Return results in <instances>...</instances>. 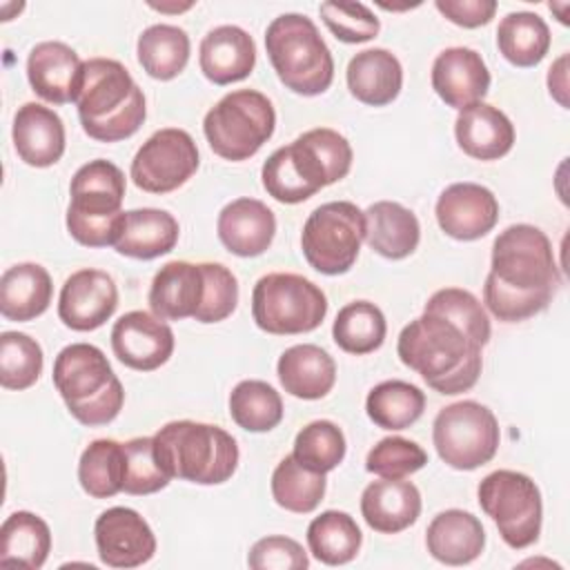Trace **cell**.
<instances>
[{
	"label": "cell",
	"instance_id": "obj_1",
	"mask_svg": "<svg viewBox=\"0 0 570 570\" xmlns=\"http://www.w3.org/2000/svg\"><path fill=\"white\" fill-rule=\"evenodd\" d=\"M559 283L550 238L534 225L505 227L492 243L483 303L503 323L525 321L548 307Z\"/></svg>",
	"mask_w": 570,
	"mask_h": 570
},
{
	"label": "cell",
	"instance_id": "obj_2",
	"mask_svg": "<svg viewBox=\"0 0 570 570\" xmlns=\"http://www.w3.org/2000/svg\"><path fill=\"white\" fill-rule=\"evenodd\" d=\"M481 345L450 318L423 312L410 321L396 341L401 363L439 394H461L476 385L483 367Z\"/></svg>",
	"mask_w": 570,
	"mask_h": 570
},
{
	"label": "cell",
	"instance_id": "obj_3",
	"mask_svg": "<svg viewBox=\"0 0 570 570\" xmlns=\"http://www.w3.org/2000/svg\"><path fill=\"white\" fill-rule=\"evenodd\" d=\"M352 145L343 134L316 127L278 147L263 163V187L274 200L296 205L345 178L352 169Z\"/></svg>",
	"mask_w": 570,
	"mask_h": 570
},
{
	"label": "cell",
	"instance_id": "obj_4",
	"mask_svg": "<svg viewBox=\"0 0 570 570\" xmlns=\"http://www.w3.org/2000/svg\"><path fill=\"white\" fill-rule=\"evenodd\" d=\"M76 105L85 134L98 142H118L134 136L147 116L142 89L114 58L85 60Z\"/></svg>",
	"mask_w": 570,
	"mask_h": 570
},
{
	"label": "cell",
	"instance_id": "obj_5",
	"mask_svg": "<svg viewBox=\"0 0 570 570\" xmlns=\"http://www.w3.org/2000/svg\"><path fill=\"white\" fill-rule=\"evenodd\" d=\"M154 454L169 479L218 485L238 468L236 439L209 423L169 421L154 434Z\"/></svg>",
	"mask_w": 570,
	"mask_h": 570
},
{
	"label": "cell",
	"instance_id": "obj_6",
	"mask_svg": "<svg viewBox=\"0 0 570 570\" xmlns=\"http://www.w3.org/2000/svg\"><path fill=\"white\" fill-rule=\"evenodd\" d=\"M53 385L69 414L89 428L111 423L125 403V390L105 352L91 343H71L53 361Z\"/></svg>",
	"mask_w": 570,
	"mask_h": 570
},
{
	"label": "cell",
	"instance_id": "obj_7",
	"mask_svg": "<svg viewBox=\"0 0 570 570\" xmlns=\"http://www.w3.org/2000/svg\"><path fill=\"white\" fill-rule=\"evenodd\" d=\"M125 174L105 158L85 163L71 178L67 232L85 247L116 245L125 227Z\"/></svg>",
	"mask_w": 570,
	"mask_h": 570
},
{
	"label": "cell",
	"instance_id": "obj_8",
	"mask_svg": "<svg viewBox=\"0 0 570 570\" xmlns=\"http://www.w3.org/2000/svg\"><path fill=\"white\" fill-rule=\"evenodd\" d=\"M265 49L278 80L294 94L318 96L334 80V58L305 13H281L267 24Z\"/></svg>",
	"mask_w": 570,
	"mask_h": 570
},
{
	"label": "cell",
	"instance_id": "obj_9",
	"mask_svg": "<svg viewBox=\"0 0 570 570\" xmlns=\"http://www.w3.org/2000/svg\"><path fill=\"white\" fill-rule=\"evenodd\" d=\"M274 129V105L256 89L225 94L203 118V131L212 151L232 163L252 158L272 138Z\"/></svg>",
	"mask_w": 570,
	"mask_h": 570
},
{
	"label": "cell",
	"instance_id": "obj_10",
	"mask_svg": "<svg viewBox=\"0 0 570 570\" xmlns=\"http://www.w3.org/2000/svg\"><path fill=\"white\" fill-rule=\"evenodd\" d=\"M327 314L323 289L292 272H272L252 289V316L258 330L276 336L316 330Z\"/></svg>",
	"mask_w": 570,
	"mask_h": 570
},
{
	"label": "cell",
	"instance_id": "obj_11",
	"mask_svg": "<svg viewBox=\"0 0 570 570\" xmlns=\"http://www.w3.org/2000/svg\"><path fill=\"white\" fill-rule=\"evenodd\" d=\"M481 510L494 521L512 550L532 546L541 534L543 503L537 483L517 470H494L476 488Z\"/></svg>",
	"mask_w": 570,
	"mask_h": 570
},
{
	"label": "cell",
	"instance_id": "obj_12",
	"mask_svg": "<svg viewBox=\"0 0 570 570\" xmlns=\"http://www.w3.org/2000/svg\"><path fill=\"white\" fill-rule=\"evenodd\" d=\"M365 240V214L350 200L318 205L301 232V249L309 267L325 276L352 269Z\"/></svg>",
	"mask_w": 570,
	"mask_h": 570
},
{
	"label": "cell",
	"instance_id": "obj_13",
	"mask_svg": "<svg viewBox=\"0 0 570 570\" xmlns=\"http://www.w3.org/2000/svg\"><path fill=\"white\" fill-rule=\"evenodd\" d=\"M439 459L454 470H476L490 463L501 443L494 412L479 401H456L439 410L432 423Z\"/></svg>",
	"mask_w": 570,
	"mask_h": 570
},
{
	"label": "cell",
	"instance_id": "obj_14",
	"mask_svg": "<svg viewBox=\"0 0 570 570\" xmlns=\"http://www.w3.org/2000/svg\"><path fill=\"white\" fill-rule=\"evenodd\" d=\"M200 156L194 138L178 127L154 131L131 160V180L147 194H169L198 169Z\"/></svg>",
	"mask_w": 570,
	"mask_h": 570
},
{
	"label": "cell",
	"instance_id": "obj_15",
	"mask_svg": "<svg viewBox=\"0 0 570 570\" xmlns=\"http://www.w3.org/2000/svg\"><path fill=\"white\" fill-rule=\"evenodd\" d=\"M98 557L109 568H138L156 554V537L149 523L131 508L114 505L94 523Z\"/></svg>",
	"mask_w": 570,
	"mask_h": 570
},
{
	"label": "cell",
	"instance_id": "obj_16",
	"mask_svg": "<svg viewBox=\"0 0 570 570\" xmlns=\"http://www.w3.org/2000/svg\"><path fill=\"white\" fill-rule=\"evenodd\" d=\"M118 307L116 281L94 267L73 272L60 289L58 316L73 332H91L105 325Z\"/></svg>",
	"mask_w": 570,
	"mask_h": 570
},
{
	"label": "cell",
	"instance_id": "obj_17",
	"mask_svg": "<svg viewBox=\"0 0 570 570\" xmlns=\"http://www.w3.org/2000/svg\"><path fill=\"white\" fill-rule=\"evenodd\" d=\"M174 332L156 314L134 309L122 314L111 327V350L116 358L138 372H154L174 352Z\"/></svg>",
	"mask_w": 570,
	"mask_h": 570
},
{
	"label": "cell",
	"instance_id": "obj_18",
	"mask_svg": "<svg viewBox=\"0 0 570 570\" xmlns=\"http://www.w3.org/2000/svg\"><path fill=\"white\" fill-rule=\"evenodd\" d=\"M434 216L450 238L476 240L494 229L499 200L479 183H452L439 194Z\"/></svg>",
	"mask_w": 570,
	"mask_h": 570
},
{
	"label": "cell",
	"instance_id": "obj_19",
	"mask_svg": "<svg viewBox=\"0 0 570 570\" xmlns=\"http://www.w3.org/2000/svg\"><path fill=\"white\" fill-rule=\"evenodd\" d=\"M85 76L80 56L60 40L38 42L27 58V80L31 89L51 105L76 102Z\"/></svg>",
	"mask_w": 570,
	"mask_h": 570
},
{
	"label": "cell",
	"instance_id": "obj_20",
	"mask_svg": "<svg viewBox=\"0 0 570 570\" xmlns=\"http://www.w3.org/2000/svg\"><path fill=\"white\" fill-rule=\"evenodd\" d=\"M432 89L454 109L483 102L490 89V71L479 51L470 47H448L432 62Z\"/></svg>",
	"mask_w": 570,
	"mask_h": 570
},
{
	"label": "cell",
	"instance_id": "obj_21",
	"mask_svg": "<svg viewBox=\"0 0 570 570\" xmlns=\"http://www.w3.org/2000/svg\"><path fill=\"white\" fill-rule=\"evenodd\" d=\"M216 234L227 252L254 258L267 252L276 234L274 212L258 198H236L227 203L216 220Z\"/></svg>",
	"mask_w": 570,
	"mask_h": 570
},
{
	"label": "cell",
	"instance_id": "obj_22",
	"mask_svg": "<svg viewBox=\"0 0 570 570\" xmlns=\"http://www.w3.org/2000/svg\"><path fill=\"white\" fill-rule=\"evenodd\" d=\"M11 136L18 158L29 167L56 165L67 145L62 118L40 102H24L18 107Z\"/></svg>",
	"mask_w": 570,
	"mask_h": 570
},
{
	"label": "cell",
	"instance_id": "obj_23",
	"mask_svg": "<svg viewBox=\"0 0 570 570\" xmlns=\"http://www.w3.org/2000/svg\"><path fill=\"white\" fill-rule=\"evenodd\" d=\"M203 76L214 85L245 80L256 65L254 38L236 24H220L205 33L198 47Z\"/></svg>",
	"mask_w": 570,
	"mask_h": 570
},
{
	"label": "cell",
	"instance_id": "obj_24",
	"mask_svg": "<svg viewBox=\"0 0 570 570\" xmlns=\"http://www.w3.org/2000/svg\"><path fill=\"white\" fill-rule=\"evenodd\" d=\"M205 296L203 263L171 261L165 263L149 287V307L163 321H180L196 316Z\"/></svg>",
	"mask_w": 570,
	"mask_h": 570
},
{
	"label": "cell",
	"instance_id": "obj_25",
	"mask_svg": "<svg viewBox=\"0 0 570 570\" xmlns=\"http://www.w3.org/2000/svg\"><path fill=\"white\" fill-rule=\"evenodd\" d=\"M454 136L470 158L499 160L514 145V125L499 107L476 102L459 111Z\"/></svg>",
	"mask_w": 570,
	"mask_h": 570
},
{
	"label": "cell",
	"instance_id": "obj_26",
	"mask_svg": "<svg viewBox=\"0 0 570 570\" xmlns=\"http://www.w3.org/2000/svg\"><path fill=\"white\" fill-rule=\"evenodd\" d=\"M361 514L374 532H403L421 514V492L403 479L372 481L361 494Z\"/></svg>",
	"mask_w": 570,
	"mask_h": 570
},
{
	"label": "cell",
	"instance_id": "obj_27",
	"mask_svg": "<svg viewBox=\"0 0 570 570\" xmlns=\"http://www.w3.org/2000/svg\"><path fill=\"white\" fill-rule=\"evenodd\" d=\"M428 552L445 566H468L485 548V530L472 512L450 508L439 512L425 530Z\"/></svg>",
	"mask_w": 570,
	"mask_h": 570
},
{
	"label": "cell",
	"instance_id": "obj_28",
	"mask_svg": "<svg viewBox=\"0 0 570 570\" xmlns=\"http://www.w3.org/2000/svg\"><path fill=\"white\" fill-rule=\"evenodd\" d=\"M347 89L350 94L370 107H385L401 94L403 67L399 58L383 49H363L347 62Z\"/></svg>",
	"mask_w": 570,
	"mask_h": 570
},
{
	"label": "cell",
	"instance_id": "obj_29",
	"mask_svg": "<svg viewBox=\"0 0 570 570\" xmlns=\"http://www.w3.org/2000/svg\"><path fill=\"white\" fill-rule=\"evenodd\" d=\"M283 390L303 401H316L332 392L336 383L334 358L314 343L287 347L276 363Z\"/></svg>",
	"mask_w": 570,
	"mask_h": 570
},
{
	"label": "cell",
	"instance_id": "obj_30",
	"mask_svg": "<svg viewBox=\"0 0 570 570\" xmlns=\"http://www.w3.org/2000/svg\"><path fill=\"white\" fill-rule=\"evenodd\" d=\"M365 240L383 258H407L421 240V225L414 212L394 200L372 203L365 212Z\"/></svg>",
	"mask_w": 570,
	"mask_h": 570
},
{
	"label": "cell",
	"instance_id": "obj_31",
	"mask_svg": "<svg viewBox=\"0 0 570 570\" xmlns=\"http://www.w3.org/2000/svg\"><path fill=\"white\" fill-rule=\"evenodd\" d=\"M53 296L49 272L38 263H16L0 278V314L27 323L47 312Z\"/></svg>",
	"mask_w": 570,
	"mask_h": 570
},
{
	"label": "cell",
	"instance_id": "obj_32",
	"mask_svg": "<svg viewBox=\"0 0 570 570\" xmlns=\"http://www.w3.org/2000/svg\"><path fill=\"white\" fill-rule=\"evenodd\" d=\"M178 220L167 209H129L125 212V227L114 249L129 258L151 261L169 254L178 243Z\"/></svg>",
	"mask_w": 570,
	"mask_h": 570
},
{
	"label": "cell",
	"instance_id": "obj_33",
	"mask_svg": "<svg viewBox=\"0 0 570 570\" xmlns=\"http://www.w3.org/2000/svg\"><path fill=\"white\" fill-rule=\"evenodd\" d=\"M51 552L47 521L29 510L11 512L0 528V563L27 570L45 566Z\"/></svg>",
	"mask_w": 570,
	"mask_h": 570
},
{
	"label": "cell",
	"instance_id": "obj_34",
	"mask_svg": "<svg viewBox=\"0 0 570 570\" xmlns=\"http://www.w3.org/2000/svg\"><path fill=\"white\" fill-rule=\"evenodd\" d=\"M550 42L548 22L532 11H512L497 27L499 53L514 67H537L546 58Z\"/></svg>",
	"mask_w": 570,
	"mask_h": 570
},
{
	"label": "cell",
	"instance_id": "obj_35",
	"mask_svg": "<svg viewBox=\"0 0 570 570\" xmlns=\"http://www.w3.org/2000/svg\"><path fill=\"white\" fill-rule=\"evenodd\" d=\"M189 36L176 24H151L138 36L136 53L142 71L156 80L176 78L189 62Z\"/></svg>",
	"mask_w": 570,
	"mask_h": 570
},
{
	"label": "cell",
	"instance_id": "obj_36",
	"mask_svg": "<svg viewBox=\"0 0 570 570\" xmlns=\"http://www.w3.org/2000/svg\"><path fill=\"white\" fill-rule=\"evenodd\" d=\"M363 543L361 528L354 517L343 510H325L307 525L309 552L325 566L350 563Z\"/></svg>",
	"mask_w": 570,
	"mask_h": 570
},
{
	"label": "cell",
	"instance_id": "obj_37",
	"mask_svg": "<svg viewBox=\"0 0 570 570\" xmlns=\"http://www.w3.org/2000/svg\"><path fill=\"white\" fill-rule=\"evenodd\" d=\"M425 410V394L407 381H383L365 399L370 421L383 430H405L414 425Z\"/></svg>",
	"mask_w": 570,
	"mask_h": 570
},
{
	"label": "cell",
	"instance_id": "obj_38",
	"mask_svg": "<svg viewBox=\"0 0 570 570\" xmlns=\"http://www.w3.org/2000/svg\"><path fill=\"white\" fill-rule=\"evenodd\" d=\"M387 323L379 305L370 301H352L343 305L334 318V343L347 354H370L385 341Z\"/></svg>",
	"mask_w": 570,
	"mask_h": 570
},
{
	"label": "cell",
	"instance_id": "obj_39",
	"mask_svg": "<svg viewBox=\"0 0 570 570\" xmlns=\"http://www.w3.org/2000/svg\"><path fill=\"white\" fill-rule=\"evenodd\" d=\"M80 488L94 499H109L122 492L125 448L114 439L91 441L78 461Z\"/></svg>",
	"mask_w": 570,
	"mask_h": 570
},
{
	"label": "cell",
	"instance_id": "obj_40",
	"mask_svg": "<svg viewBox=\"0 0 570 570\" xmlns=\"http://www.w3.org/2000/svg\"><path fill=\"white\" fill-rule=\"evenodd\" d=\"M272 497L287 512L309 514L325 497V474L301 465L292 454L278 461L272 472Z\"/></svg>",
	"mask_w": 570,
	"mask_h": 570
},
{
	"label": "cell",
	"instance_id": "obj_41",
	"mask_svg": "<svg viewBox=\"0 0 570 570\" xmlns=\"http://www.w3.org/2000/svg\"><path fill=\"white\" fill-rule=\"evenodd\" d=\"M229 416L247 432H269L283 421V399L269 383L247 379L229 394Z\"/></svg>",
	"mask_w": 570,
	"mask_h": 570
},
{
	"label": "cell",
	"instance_id": "obj_42",
	"mask_svg": "<svg viewBox=\"0 0 570 570\" xmlns=\"http://www.w3.org/2000/svg\"><path fill=\"white\" fill-rule=\"evenodd\" d=\"M345 434L343 430L327 419H318L307 423L294 439V452L292 456L321 474L332 472L334 468H338L345 459Z\"/></svg>",
	"mask_w": 570,
	"mask_h": 570
},
{
	"label": "cell",
	"instance_id": "obj_43",
	"mask_svg": "<svg viewBox=\"0 0 570 570\" xmlns=\"http://www.w3.org/2000/svg\"><path fill=\"white\" fill-rule=\"evenodd\" d=\"M45 356L36 338L24 332L0 334V385L4 390H27L42 374Z\"/></svg>",
	"mask_w": 570,
	"mask_h": 570
},
{
	"label": "cell",
	"instance_id": "obj_44",
	"mask_svg": "<svg viewBox=\"0 0 570 570\" xmlns=\"http://www.w3.org/2000/svg\"><path fill=\"white\" fill-rule=\"evenodd\" d=\"M423 312H434L450 318L461 330H465L481 347H485L490 341L492 327H490L488 312L483 309L479 298L468 289L443 287L428 298Z\"/></svg>",
	"mask_w": 570,
	"mask_h": 570
},
{
	"label": "cell",
	"instance_id": "obj_45",
	"mask_svg": "<svg viewBox=\"0 0 570 570\" xmlns=\"http://www.w3.org/2000/svg\"><path fill=\"white\" fill-rule=\"evenodd\" d=\"M125 448V481L122 492L127 494H154L169 485V476L158 465L154 454V436H136L122 443Z\"/></svg>",
	"mask_w": 570,
	"mask_h": 570
},
{
	"label": "cell",
	"instance_id": "obj_46",
	"mask_svg": "<svg viewBox=\"0 0 570 570\" xmlns=\"http://www.w3.org/2000/svg\"><path fill=\"white\" fill-rule=\"evenodd\" d=\"M428 463V452L403 436L381 439L365 456V470L381 479H405Z\"/></svg>",
	"mask_w": 570,
	"mask_h": 570
},
{
	"label": "cell",
	"instance_id": "obj_47",
	"mask_svg": "<svg viewBox=\"0 0 570 570\" xmlns=\"http://www.w3.org/2000/svg\"><path fill=\"white\" fill-rule=\"evenodd\" d=\"M323 24L336 40L347 45H361L376 38L381 22L363 2H336L327 0L318 7Z\"/></svg>",
	"mask_w": 570,
	"mask_h": 570
},
{
	"label": "cell",
	"instance_id": "obj_48",
	"mask_svg": "<svg viewBox=\"0 0 570 570\" xmlns=\"http://www.w3.org/2000/svg\"><path fill=\"white\" fill-rule=\"evenodd\" d=\"M205 272V296L196 312L198 323H218L232 316L238 305V281L220 263H203Z\"/></svg>",
	"mask_w": 570,
	"mask_h": 570
},
{
	"label": "cell",
	"instance_id": "obj_49",
	"mask_svg": "<svg viewBox=\"0 0 570 570\" xmlns=\"http://www.w3.org/2000/svg\"><path fill=\"white\" fill-rule=\"evenodd\" d=\"M247 566L254 570H305L309 559L296 539L269 534L249 548Z\"/></svg>",
	"mask_w": 570,
	"mask_h": 570
},
{
	"label": "cell",
	"instance_id": "obj_50",
	"mask_svg": "<svg viewBox=\"0 0 570 570\" xmlns=\"http://www.w3.org/2000/svg\"><path fill=\"white\" fill-rule=\"evenodd\" d=\"M434 7L443 18L463 29L483 27L497 13L494 0H436Z\"/></svg>",
	"mask_w": 570,
	"mask_h": 570
},
{
	"label": "cell",
	"instance_id": "obj_51",
	"mask_svg": "<svg viewBox=\"0 0 570 570\" xmlns=\"http://www.w3.org/2000/svg\"><path fill=\"white\" fill-rule=\"evenodd\" d=\"M548 91L563 109H568V53H561L548 69Z\"/></svg>",
	"mask_w": 570,
	"mask_h": 570
},
{
	"label": "cell",
	"instance_id": "obj_52",
	"mask_svg": "<svg viewBox=\"0 0 570 570\" xmlns=\"http://www.w3.org/2000/svg\"><path fill=\"white\" fill-rule=\"evenodd\" d=\"M194 2H185V4H178V7H169V4H156V2H149V7L151 9H158V11H185V9H189Z\"/></svg>",
	"mask_w": 570,
	"mask_h": 570
}]
</instances>
